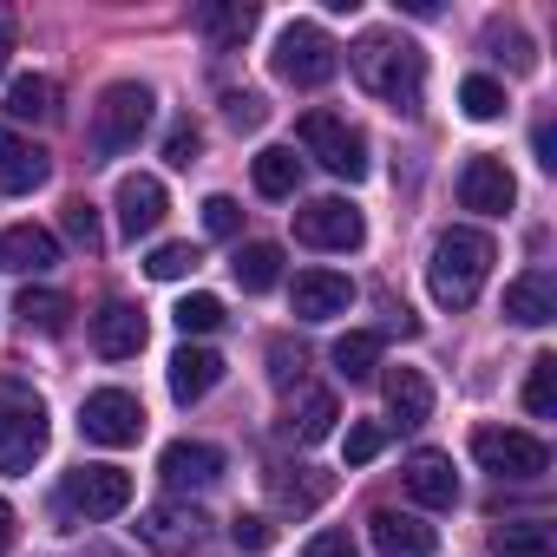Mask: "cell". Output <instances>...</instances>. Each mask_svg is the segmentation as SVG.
I'll return each instance as SVG.
<instances>
[{"label":"cell","instance_id":"cell-1","mask_svg":"<svg viewBox=\"0 0 557 557\" xmlns=\"http://www.w3.org/2000/svg\"><path fill=\"white\" fill-rule=\"evenodd\" d=\"M348 66H355V79H361L381 106H394V112H420V92H426V53H420L407 34H387V27L361 34L355 53H348Z\"/></svg>","mask_w":557,"mask_h":557},{"label":"cell","instance_id":"cell-2","mask_svg":"<svg viewBox=\"0 0 557 557\" xmlns=\"http://www.w3.org/2000/svg\"><path fill=\"white\" fill-rule=\"evenodd\" d=\"M492 236L485 230H446L433 243V262H426V289L440 309H472L479 289H485V275H492Z\"/></svg>","mask_w":557,"mask_h":557},{"label":"cell","instance_id":"cell-3","mask_svg":"<svg viewBox=\"0 0 557 557\" xmlns=\"http://www.w3.org/2000/svg\"><path fill=\"white\" fill-rule=\"evenodd\" d=\"M151 86H138V79H112L106 92H99V106H92V125H86V145H92V158H125L145 132H151Z\"/></svg>","mask_w":557,"mask_h":557},{"label":"cell","instance_id":"cell-4","mask_svg":"<svg viewBox=\"0 0 557 557\" xmlns=\"http://www.w3.org/2000/svg\"><path fill=\"white\" fill-rule=\"evenodd\" d=\"M47 453V407L34 387L0 374V472H27Z\"/></svg>","mask_w":557,"mask_h":557},{"label":"cell","instance_id":"cell-5","mask_svg":"<svg viewBox=\"0 0 557 557\" xmlns=\"http://www.w3.org/2000/svg\"><path fill=\"white\" fill-rule=\"evenodd\" d=\"M335 73H342V53H335V40H329L315 21H289L283 34H275V79L315 92V86H329Z\"/></svg>","mask_w":557,"mask_h":557},{"label":"cell","instance_id":"cell-6","mask_svg":"<svg viewBox=\"0 0 557 557\" xmlns=\"http://www.w3.org/2000/svg\"><path fill=\"white\" fill-rule=\"evenodd\" d=\"M472 459L492 479H511V485H531V479L550 472V446L537 433H518V426H479L472 433Z\"/></svg>","mask_w":557,"mask_h":557},{"label":"cell","instance_id":"cell-7","mask_svg":"<svg viewBox=\"0 0 557 557\" xmlns=\"http://www.w3.org/2000/svg\"><path fill=\"white\" fill-rule=\"evenodd\" d=\"M302 145L329 177H348V184L368 177V138L342 112H302Z\"/></svg>","mask_w":557,"mask_h":557},{"label":"cell","instance_id":"cell-8","mask_svg":"<svg viewBox=\"0 0 557 557\" xmlns=\"http://www.w3.org/2000/svg\"><path fill=\"white\" fill-rule=\"evenodd\" d=\"M79 433H86L92 446H138V433H145V407H138V394H125V387H99V394H86V407H79Z\"/></svg>","mask_w":557,"mask_h":557},{"label":"cell","instance_id":"cell-9","mask_svg":"<svg viewBox=\"0 0 557 557\" xmlns=\"http://www.w3.org/2000/svg\"><path fill=\"white\" fill-rule=\"evenodd\" d=\"M60 505L86 511V518H119L132 505V472L125 466H79V472H66Z\"/></svg>","mask_w":557,"mask_h":557},{"label":"cell","instance_id":"cell-10","mask_svg":"<svg viewBox=\"0 0 557 557\" xmlns=\"http://www.w3.org/2000/svg\"><path fill=\"white\" fill-rule=\"evenodd\" d=\"M296 236H302L309 249H361L368 223H361V210H355L348 197H315V203L296 210Z\"/></svg>","mask_w":557,"mask_h":557},{"label":"cell","instance_id":"cell-11","mask_svg":"<svg viewBox=\"0 0 557 557\" xmlns=\"http://www.w3.org/2000/svg\"><path fill=\"white\" fill-rule=\"evenodd\" d=\"M203 524H210V518H203L197 505H177V498H164V505H145V518H138V537H145L151 550L177 557V550H197Z\"/></svg>","mask_w":557,"mask_h":557},{"label":"cell","instance_id":"cell-12","mask_svg":"<svg viewBox=\"0 0 557 557\" xmlns=\"http://www.w3.org/2000/svg\"><path fill=\"white\" fill-rule=\"evenodd\" d=\"M348 302H355V283L335 269H302L296 289H289L296 322H335V315H348Z\"/></svg>","mask_w":557,"mask_h":557},{"label":"cell","instance_id":"cell-13","mask_svg":"<svg viewBox=\"0 0 557 557\" xmlns=\"http://www.w3.org/2000/svg\"><path fill=\"white\" fill-rule=\"evenodd\" d=\"M459 203L479 210V216H505V210L518 203V184H511L505 158H466V171H459Z\"/></svg>","mask_w":557,"mask_h":557},{"label":"cell","instance_id":"cell-14","mask_svg":"<svg viewBox=\"0 0 557 557\" xmlns=\"http://www.w3.org/2000/svg\"><path fill=\"white\" fill-rule=\"evenodd\" d=\"M158 472L177 492H203V485L223 479V446H210V440H171L164 459H158Z\"/></svg>","mask_w":557,"mask_h":557},{"label":"cell","instance_id":"cell-15","mask_svg":"<svg viewBox=\"0 0 557 557\" xmlns=\"http://www.w3.org/2000/svg\"><path fill=\"white\" fill-rule=\"evenodd\" d=\"M164 210H171V197H164V184L151 177V171H138V177H119V230L138 243V236H151L158 223H164Z\"/></svg>","mask_w":557,"mask_h":557},{"label":"cell","instance_id":"cell-16","mask_svg":"<svg viewBox=\"0 0 557 557\" xmlns=\"http://www.w3.org/2000/svg\"><path fill=\"white\" fill-rule=\"evenodd\" d=\"M407 492H413L420 505H433V511H453V505H459V472H453V453L420 446V453L407 459Z\"/></svg>","mask_w":557,"mask_h":557},{"label":"cell","instance_id":"cell-17","mask_svg":"<svg viewBox=\"0 0 557 557\" xmlns=\"http://www.w3.org/2000/svg\"><path fill=\"white\" fill-rule=\"evenodd\" d=\"M92 348H99L106 361H132V355L145 348V309H132V302H106V309L92 315Z\"/></svg>","mask_w":557,"mask_h":557},{"label":"cell","instance_id":"cell-18","mask_svg":"<svg viewBox=\"0 0 557 557\" xmlns=\"http://www.w3.org/2000/svg\"><path fill=\"white\" fill-rule=\"evenodd\" d=\"M47 151L40 145H27L21 132H8V125H0V190H8V197H27V190H40L47 184Z\"/></svg>","mask_w":557,"mask_h":557},{"label":"cell","instance_id":"cell-19","mask_svg":"<svg viewBox=\"0 0 557 557\" xmlns=\"http://www.w3.org/2000/svg\"><path fill=\"white\" fill-rule=\"evenodd\" d=\"M60 262V236L40 230V223H14L8 236H0V269H14V275H40Z\"/></svg>","mask_w":557,"mask_h":557},{"label":"cell","instance_id":"cell-20","mask_svg":"<svg viewBox=\"0 0 557 557\" xmlns=\"http://www.w3.org/2000/svg\"><path fill=\"white\" fill-rule=\"evenodd\" d=\"M368 531L381 557H433V524H420L413 511H374Z\"/></svg>","mask_w":557,"mask_h":557},{"label":"cell","instance_id":"cell-21","mask_svg":"<svg viewBox=\"0 0 557 557\" xmlns=\"http://www.w3.org/2000/svg\"><path fill=\"white\" fill-rule=\"evenodd\" d=\"M216 381H223V355H210V348H177V355H171V400H177V407L203 400Z\"/></svg>","mask_w":557,"mask_h":557},{"label":"cell","instance_id":"cell-22","mask_svg":"<svg viewBox=\"0 0 557 557\" xmlns=\"http://www.w3.org/2000/svg\"><path fill=\"white\" fill-rule=\"evenodd\" d=\"M505 315L518 322V329H544L550 315H557V283L544 269H531V275H518V283L505 289Z\"/></svg>","mask_w":557,"mask_h":557},{"label":"cell","instance_id":"cell-23","mask_svg":"<svg viewBox=\"0 0 557 557\" xmlns=\"http://www.w3.org/2000/svg\"><path fill=\"white\" fill-rule=\"evenodd\" d=\"M387 413L400 420V426H426V413H433V381L420 374V368H387Z\"/></svg>","mask_w":557,"mask_h":557},{"label":"cell","instance_id":"cell-24","mask_svg":"<svg viewBox=\"0 0 557 557\" xmlns=\"http://www.w3.org/2000/svg\"><path fill=\"white\" fill-rule=\"evenodd\" d=\"M492 557H557V531L537 518H505L492 524Z\"/></svg>","mask_w":557,"mask_h":557},{"label":"cell","instance_id":"cell-25","mask_svg":"<svg viewBox=\"0 0 557 557\" xmlns=\"http://www.w3.org/2000/svg\"><path fill=\"white\" fill-rule=\"evenodd\" d=\"M197 27H203L216 47H243L249 27H256V8H249V0H203V8H197Z\"/></svg>","mask_w":557,"mask_h":557},{"label":"cell","instance_id":"cell-26","mask_svg":"<svg viewBox=\"0 0 557 557\" xmlns=\"http://www.w3.org/2000/svg\"><path fill=\"white\" fill-rule=\"evenodd\" d=\"M230 275H236L249 296H262V289L283 283V249H275V243H243V249L230 256Z\"/></svg>","mask_w":557,"mask_h":557},{"label":"cell","instance_id":"cell-27","mask_svg":"<svg viewBox=\"0 0 557 557\" xmlns=\"http://www.w3.org/2000/svg\"><path fill=\"white\" fill-rule=\"evenodd\" d=\"M249 177H256L262 197H296V184H302V158H296L289 145H269V151H256Z\"/></svg>","mask_w":557,"mask_h":557},{"label":"cell","instance_id":"cell-28","mask_svg":"<svg viewBox=\"0 0 557 557\" xmlns=\"http://www.w3.org/2000/svg\"><path fill=\"white\" fill-rule=\"evenodd\" d=\"M53 99H60V86H53L47 73H21V79L8 86V119H21V125H27V119H53V112H60Z\"/></svg>","mask_w":557,"mask_h":557},{"label":"cell","instance_id":"cell-29","mask_svg":"<svg viewBox=\"0 0 557 557\" xmlns=\"http://www.w3.org/2000/svg\"><path fill=\"white\" fill-rule=\"evenodd\" d=\"M335 420H342V407H335V394L329 387H302V400H296V440L302 446H315V440H329L335 433Z\"/></svg>","mask_w":557,"mask_h":557},{"label":"cell","instance_id":"cell-30","mask_svg":"<svg viewBox=\"0 0 557 557\" xmlns=\"http://www.w3.org/2000/svg\"><path fill=\"white\" fill-rule=\"evenodd\" d=\"M14 315H21L27 329H40V335H66V322H73V302H66L60 289H27Z\"/></svg>","mask_w":557,"mask_h":557},{"label":"cell","instance_id":"cell-31","mask_svg":"<svg viewBox=\"0 0 557 557\" xmlns=\"http://www.w3.org/2000/svg\"><path fill=\"white\" fill-rule=\"evenodd\" d=\"M374 368H381V335L374 329H355V335L335 342V374L342 381H368Z\"/></svg>","mask_w":557,"mask_h":557},{"label":"cell","instance_id":"cell-32","mask_svg":"<svg viewBox=\"0 0 557 557\" xmlns=\"http://www.w3.org/2000/svg\"><path fill=\"white\" fill-rule=\"evenodd\" d=\"M524 413L531 420H550L557 413V355H537L531 374H524Z\"/></svg>","mask_w":557,"mask_h":557},{"label":"cell","instance_id":"cell-33","mask_svg":"<svg viewBox=\"0 0 557 557\" xmlns=\"http://www.w3.org/2000/svg\"><path fill=\"white\" fill-rule=\"evenodd\" d=\"M459 112H466V119H479V125H492V119L505 112V86H498V79H485V73H472V79L459 86Z\"/></svg>","mask_w":557,"mask_h":557},{"label":"cell","instance_id":"cell-34","mask_svg":"<svg viewBox=\"0 0 557 557\" xmlns=\"http://www.w3.org/2000/svg\"><path fill=\"white\" fill-rule=\"evenodd\" d=\"M60 223H66V236H73V243H79L86 256H99V249H106V230H99V210H92L86 197H73V203L60 210Z\"/></svg>","mask_w":557,"mask_h":557},{"label":"cell","instance_id":"cell-35","mask_svg":"<svg viewBox=\"0 0 557 557\" xmlns=\"http://www.w3.org/2000/svg\"><path fill=\"white\" fill-rule=\"evenodd\" d=\"M171 322H177L184 335H210V329H223V302L197 289V296H184V302L171 309Z\"/></svg>","mask_w":557,"mask_h":557},{"label":"cell","instance_id":"cell-36","mask_svg":"<svg viewBox=\"0 0 557 557\" xmlns=\"http://www.w3.org/2000/svg\"><path fill=\"white\" fill-rule=\"evenodd\" d=\"M145 269L158 275V283H177V275L197 269V249H190V243H158V249L145 256Z\"/></svg>","mask_w":557,"mask_h":557},{"label":"cell","instance_id":"cell-37","mask_svg":"<svg viewBox=\"0 0 557 557\" xmlns=\"http://www.w3.org/2000/svg\"><path fill=\"white\" fill-rule=\"evenodd\" d=\"M197 151H203V132H197L190 119H177V125L164 132V164H177V171H190V164H197Z\"/></svg>","mask_w":557,"mask_h":557},{"label":"cell","instance_id":"cell-38","mask_svg":"<svg viewBox=\"0 0 557 557\" xmlns=\"http://www.w3.org/2000/svg\"><path fill=\"white\" fill-rule=\"evenodd\" d=\"M223 119H230L236 132H256V125L269 119V99H262V92H223Z\"/></svg>","mask_w":557,"mask_h":557},{"label":"cell","instance_id":"cell-39","mask_svg":"<svg viewBox=\"0 0 557 557\" xmlns=\"http://www.w3.org/2000/svg\"><path fill=\"white\" fill-rule=\"evenodd\" d=\"M203 230L210 236H236L243 230V203L236 197H203Z\"/></svg>","mask_w":557,"mask_h":557},{"label":"cell","instance_id":"cell-40","mask_svg":"<svg viewBox=\"0 0 557 557\" xmlns=\"http://www.w3.org/2000/svg\"><path fill=\"white\" fill-rule=\"evenodd\" d=\"M381 446H387V426H381V420H361V426H348V466H368Z\"/></svg>","mask_w":557,"mask_h":557},{"label":"cell","instance_id":"cell-41","mask_svg":"<svg viewBox=\"0 0 557 557\" xmlns=\"http://www.w3.org/2000/svg\"><path fill=\"white\" fill-rule=\"evenodd\" d=\"M492 47H498V60H511L518 73H531V66H537V53H531V40H524L518 27H492Z\"/></svg>","mask_w":557,"mask_h":557},{"label":"cell","instance_id":"cell-42","mask_svg":"<svg viewBox=\"0 0 557 557\" xmlns=\"http://www.w3.org/2000/svg\"><path fill=\"white\" fill-rule=\"evenodd\" d=\"M230 537H236V550H262V544L275 537V524H269V518H256V511H236Z\"/></svg>","mask_w":557,"mask_h":557},{"label":"cell","instance_id":"cell-43","mask_svg":"<svg viewBox=\"0 0 557 557\" xmlns=\"http://www.w3.org/2000/svg\"><path fill=\"white\" fill-rule=\"evenodd\" d=\"M302 557H361V544H355V537H348V531H315V537H309V550H302Z\"/></svg>","mask_w":557,"mask_h":557},{"label":"cell","instance_id":"cell-44","mask_svg":"<svg viewBox=\"0 0 557 557\" xmlns=\"http://www.w3.org/2000/svg\"><path fill=\"white\" fill-rule=\"evenodd\" d=\"M269 361H275V381H289V374H302V348L289 355V342H275V348H269Z\"/></svg>","mask_w":557,"mask_h":557},{"label":"cell","instance_id":"cell-45","mask_svg":"<svg viewBox=\"0 0 557 557\" xmlns=\"http://www.w3.org/2000/svg\"><path fill=\"white\" fill-rule=\"evenodd\" d=\"M531 145H537V164H544V171H557V132H550V125H537V132H531Z\"/></svg>","mask_w":557,"mask_h":557},{"label":"cell","instance_id":"cell-46","mask_svg":"<svg viewBox=\"0 0 557 557\" xmlns=\"http://www.w3.org/2000/svg\"><path fill=\"white\" fill-rule=\"evenodd\" d=\"M8 544H14V505L0 498V550H8Z\"/></svg>","mask_w":557,"mask_h":557},{"label":"cell","instance_id":"cell-47","mask_svg":"<svg viewBox=\"0 0 557 557\" xmlns=\"http://www.w3.org/2000/svg\"><path fill=\"white\" fill-rule=\"evenodd\" d=\"M0 73H8V40H0Z\"/></svg>","mask_w":557,"mask_h":557}]
</instances>
